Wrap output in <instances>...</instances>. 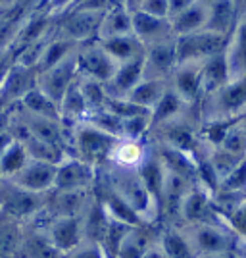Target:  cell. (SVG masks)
Wrapping results in <instances>:
<instances>
[{"label": "cell", "instance_id": "cell-26", "mask_svg": "<svg viewBox=\"0 0 246 258\" xmlns=\"http://www.w3.org/2000/svg\"><path fill=\"white\" fill-rule=\"evenodd\" d=\"M240 18V8L236 0H212L208 4V31L231 37Z\"/></svg>", "mask_w": 246, "mask_h": 258}, {"label": "cell", "instance_id": "cell-43", "mask_svg": "<svg viewBox=\"0 0 246 258\" xmlns=\"http://www.w3.org/2000/svg\"><path fill=\"white\" fill-rule=\"evenodd\" d=\"M62 258H110V256H108V252L104 250L102 245L85 241V243H81L77 248L62 254Z\"/></svg>", "mask_w": 246, "mask_h": 258}, {"label": "cell", "instance_id": "cell-20", "mask_svg": "<svg viewBox=\"0 0 246 258\" xmlns=\"http://www.w3.org/2000/svg\"><path fill=\"white\" fill-rule=\"evenodd\" d=\"M133 33L139 37L144 46L177 39L170 18H156L140 10L133 12Z\"/></svg>", "mask_w": 246, "mask_h": 258}, {"label": "cell", "instance_id": "cell-18", "mask_svg": "<svg viewBox=\"0 0 246 258\" xmlns=\"http://www.w3.org/2000/svg\"><path fill=\"white\" fill-rule=\"evenodd\" d=\"M150 143H152L154 152H156L161 168L166 172L173 173L177 177H183V179H187L189 183L196 185V181H198V168H196V158L194 156L179 151L175 147L163 145V143H156V141H150Z\"/></svg>", "mask_w": 246, "mask_h": 258}, {"label": "cell", "instance_id": "cell-27", "mask_svg": "<svg viewBox=\"0 0 246 258\" xmlns=\"http://www.w3.org/2000/svg\"><path fill=\"white\" fill-rule=\"evenodd\" d=\"M129 33H133V12L123 2H116L102 16L100 29H98V41L119 37V35H129Z\"/></svg>", "mask_w": 246, "mask_h": 258}, {"label": "cell", "instance_id": "cell-34", "mask_svg": "<svg viewBox=\"0 0 246 258\" xmlns=\"http://www.w3.org/2000/svg\"><path fill=\"white\" fill-rule=\"evenodd\" d=\"M160 245L168 258H198L194 252L189 237L179 226H161L160 224Z\"/></svg>", "mask_w": 246, "mask_h": 258}, {"label": "cell", "instance_id": "cell-47", "mask_svg": "<svg viewBox=\"0 0 246 258\" xmlns=\"http://www.w3.org/2000/svg\"><path fill=\"white\" fill-rule=\"evenodd\" d=\"M77 2L79 0H44L43 10L46 14H50L52 18H60V16L67 14L69 10H73Z\"/></svg>", "mask_w": 246, "mask_h": 258}, {"label": "cell", "instance_id": "cell-23", "mask_svg": "<svg viewBox=\"0 0 246 258\" xmlns=\"http://www.w3.org/2000/svg\"><path fill=\"white\" fill-rule=\"evenodd\" d=\"M16 258H62V254L52 245L43 226L31 222V224H25L22 247Z\"/></svg>", "mask_w": 246, "mask_h": 258}, {"label": "cell", "instance_id": "cell-45", "mask_svg": "<svg viewBox=\"0 0 246 258\" xmlns=\"http://www.w3.org/2000/svg\"><path fill=\"white\" fill-rule=\"evenodd\" d=\"M227 224L238 239H246V201L227 218Z\"/></svg>", "mask_w": 246, "mask_h": 258}, {"label": "cell", "instance_id": "cell-49", "mask_svg": "<svg viewBox=\"0 0 246 258\" xmlns=\"http://www.w3.org/2000/svg\"><path fill=\"white\" fill-rule=\"evenodd\" d=\"M144 258H168L166 256V252H163V248H161V245H160V239H158V243L154 245V247L150 248L148 252L144 254Z\"/></svg>", "mask_w": 246, "mask_h": 258}, {"label": "cell", "instance_id": "cell-21", "mask_svg": "<svg viewBox=\"0 0 246 258\" xmlns=\"http://www.w3.org/2000/svg\"><path fill=\"white\" fill-rule=\"evenodd\" d=\"M158 239H160V224L156 226L142 224L131 227L119 245L116 258H144V254L158 243Z\"/></svg>", "mask_w": 246, "mask_h": 258}, {"label": "cell", "instance_id": "cell-25", "mask_svg": "<svg viewBox=\"0 0 246 258\" xmlns=\"http://www.w3.org/2000/svg\"><path fill=\"white\" fill-rule=\"evenodd\" d=\"M225 58L229 64L231 81L246 79V12H240L235 31L229 37Z\"/></svg>", "mask_w": 246, "mask_h": 258}, {"label": "cell", "instance_id": "cell-28", "mask_svg": "<svg viewBox=\"0 0 246 258\" xmlns=\"http://www.w3.org/2000/svg\"><path fill=\"white\" fill-rule=\"evenodd\" d=\"M100 43H102V46L106 48V52L114 58V62L118 66L144 58V50H146V46L140 43V39L135 33L119 35V37H112V39H104Z\"/></svg>", "mask_w": 246, "mask_h": 258}, {"label": "cell", "instance_id": "cell-10", "mask_svg": "<svg viewBox=\"0 0 246 258\" xmlns=\"http://www.w3.org/2000/svg\"><path fill=\"white\" fill-rule=\"evenodd\" d=\"M102 16L104 14L69 10L67 14L60 16V18H54V31L77 44L97 41Z\"/></svg>", "mask_w": 246, "mask_h": 258}, {"label": "cell", "instance_id": "cell-31", "mask_svg": "<svg viewBox=\"0 0 246 258\" xmlns=\"http://www.w3.org/2000/svg\"><path fill=\"white\" fill-rule=\"evenodd\" d=\"M60 116H62V123L67 129H73L75 125L83 123L89 118V108H87L85 97L81 93L79 81L69 87V91L62 98V102H60Z\"/></svg>", "mask_w": 246, "mask_h": 258}, {"label": "cell", "instance_id": "cell-48", "mask_svg": "<svg viewBox=\"0 0 246 258\" xmlns=\"http://www.w3.org/2000/svg\"><path fill=\"white\" fill-rule=\"evenodd\" d=\"M168 2H170V20H172L173 16H177L183 10H187L189 6H193L196 0H168Z\"/></svg>", "mask_w": 246, "mask_h": 258}, {"label": "cell", "instance_id": "cell-7", "mask_svg": "<svg viewBox=\"0 0 246 258\" xmlns=\"http://www.w3.org/2000/svg\"><path fill=\"white\" fill-rule=\"evenodd\" d=\"M97 199L93 189H71L58 191L52 189L46 195L44 210L37 216V220H52V218H83L87 208Z\"/></svg>", "mask_w": 246, "mask_h": 258}, {"label": "cell", "instance_id": "cell-58", "mask_svg": "<svg viewBox=\"0 0 246 258\" xmlns=\"http://www.w3.org/2000/svg\"><path fill=\"white\" fill-rule=\"evenodd\" d=\"M236 4H238V8H240V4H242V0H236Z\"/></svg>", "mask_w": 246, "mask_h": 258}, {"label": "cell", "instance_id": "cell-36", "mask_svg": "<svg viewBox=\"0 0 246 258\" xmlns=\"http://www.w3.org/2000/svg\"><path fill=\"white\" fill-rule=\"evenodd\" d=\"M20 108H22L23 112L31 114V116H37V118L60 119V121H62V116H60V104H58L56 100H52L44 91H41L39 87L31 89V91L22 98Z\"/></svg>", "mask_w": 246, "mask_h": 258}, {"label": "cell", "instance_id": "cell-59", "mask_svg": "<svg viewBox=\"0 0 246 258\" xmlns=\"http://www.w3.org/2000/svg\"><path fill=\"white\" fill-rule=\"evenodd\" d=\"M4 258H14V256H4Z\"/></svg>", "mask_w": 246, "mask_h": 258}, {"label": "cell", "instance_id": "cell-41", "mask_svg": "<svg viewBox=\"0 0 246 258\" xmlns=\"http://www.w3.org/2000/svg\"><path fill=\"white\" fill-rule=\"evenodd\" d=\"M219 149L231 152L238 158H246V131L240 123V119H236L235 123L229 127L227 135L219 145Z\"/></svg>", "mask_w": 246, "mask_h": 258}, {"label": "cell", "instance_id": "cell-54", "mask_svg": "<svg viewBox=\"0 0 246 258\" xmlns=\"http://www.w3.org/2000/svg\"><path fill=\"white\" fill-rule=\"evenodd\" d=\"M240 123H242V127H244V131H246V114L240 118Z\"/></svg>", "mask_w": 246, "mask_h": 258}, {"label": "cell", "instance_id": "cell-14", "mask_svg": "<svg viewBox=\"0 0 246 258\" xmlns=\"http://www.w3.org/2000/svg\"><path fill=\"white\" fill-rule=\"evenodd\" d=\"M35 222L43 226L60 254H65L77 248L81 243H85L81 218H52V220H35Z\"/></svg>", "mask_w": 246, "mask_h": 258}, {"label": "cell", "instance_id": "cell-32", "mask_svg": "<svg viewBox=\"0 0 246 258\" xmlns=\"http://www.w3.org/2000/svg\"><path fill=\"white\" fill-rule=\"evenodd\" d=\"M231 81V74H229V64L223 54H217L214 58L202 62V91L204 98L217 93L219 89H223L227 83Z\"/></svg>", "mask_w": 246, "mask_h": 258}, {"label": "cell", "instance_id": "cell-51", "mask_svg": "<svg viewBox=\"0 0 246 258\" xmlns=\"http://www.w3.org/2000/svg\"><path fill=\"white\" fill-rule=\"evenodd\" d=\"M200 258H238L235 254V250L231 252H219V254H210V256H200Z\"/></svg>", "mask_w": 246, "mask_h": 258}, {"label": "cell", "instance_id": "cell-38", "mask_svg": "<svg viewBox=\"0 0 246 258\" xmlns=\"http://www.w3.org/2000/svg\"><path fill=\"white\" fill-rule=\"evenodd\" d=\"M79 87H81V93L85 97L87 108H89V116L106 110L108 102H110V95H108L104 83L95 81V79H87V77H79Z\"/></svg>", "mask_w": 246, "mask_h": 258}, {"label": "cell", "instance_id": "cell-3", "mask_svg": "<svg viewBox=\"0 0 246 258\" xmlns=\"http://www.w3.org/2000/svg\"><path fill=\"white\" fill-rule=\"evenodd\" d=\"M202 121H236L246 114V79L229 81L223 89L206 97L200 104Z\"/></svg>", "mask_w": 246, "mask_h": 258}, {"label": "cell", "instance_id": "cell-22", "mask_svg": "<svg viewBox=\"0 0 246 258\" xmlns=\"http://www.w3.org/2000/svg\"><path fill=\"white\" fill-rule=\"evenodd\" d=\"M150 154V141H137L127 137H118L110 156V166L125 170H139Z\"/></svg>", "mask_w": 246, "mask_h": 258}, {"label": "cell", "instance_id": "cell-33", "mask_svg": "<svg viewBox=\"0 0 246 258\" xmlns=\"http://www.w3.org/2000/svg\"><path fill=\"white\" fill-rule=\"evenodd\" d=\"M206 25H208V4L198 2V0L193 6H189L187 10H183L181 14L172 18V27L175 37L204 31Z\"/></svg>", "mask_w": 246, "mask_h": 258}, {"label": "cell", "instance_id": "cell-42", "mask_svg": "<svg viewBox=\"0 0 246 258\" xmlns=\"http://www.w3.org/2000/svg\"><path fill=\"white\" fill-rule=\"evenodd\" d=\"M219 189L223 191H238V193H246V158L235 168V172L229 173L225 177Z\"/></svg>", "mask_w": 246, "mask_h": 258}, {"label": "cell", "instance_id": "cell-35", "mask_svg": "<svg viewBox=\"0 0 246 258\" xmlns=\"http://www.w3.org/2000/svg\"><path fill=\"white\" fill-rule=\"evenodd\" d=\"M168 89H170V81H166V79H142L139 85L129 93L127 100L135 106L152 112V108L160 102Z\"/></svg>", "mask_w": 246, "mask_h": 258}, {"label": "cell", "instance_id": "cell-17", "mask_svg": "<svg viewBox=\"0 0 246 258\" xmlns=\"http://www.w3.org/2000/svg\"><path fill=\"white\" fill-rule=\"evenodd\" d=\"M37 77L39 74L31 70V68H25V66L16 64L12 60L10 68L6 72V76L0 83V100L8 106H16L22 102V98L37 87Z\"/></svg>", "mask_w": 246, "mask_h": 258}, {"label": "cell", "instance_id": "cell-39", "mask_svg": "<svg viewBox=\"0 0 246 258\" xmlns=\"http://www.w3.org/2000/svg\"><path fill=\"white\" fill-rule=\"evenodd\" d=\"M31 156L27 149L23 147V143L14 141L10 147L6 149V152L0 156V173L4 175V179H14L18 173L22 172V168L27 164Z\"/></svg>", "mask_w": 246, "mask_h": 258}, {"label": "cell", "instance_id": "cell-56", "mask_svg": "<svg viewBox=\"0 0 246 258\" xmlns=\"http://www.w3.org/2000/svg\"><path fill=\"white\" fill-rule=\"evenodd\" d=\"M198 2H204V4H210L212 0H198Z\"/></svg>", "mask_w": 246, "mask_h": 258}, {"label": "cell", "instance_id": "cell-55", "mask_svg": "<svg viewBox=\"0 0 246 258\" xmlns=\"http://www.w3.org/2000/svg\"><path fill=\"white\" fill-rule=\"evenodd\" d=\"M240 12H246V0H242V4H240Z\"/></svg>", "mask_w": 246, "mask_h": 258}, {"label": "cell", "instance_id": "cell-52", "mask_svg": "<svg viewBox=\"0 0 246 258\" xmlns=\"http://www.w3.org/2000/svg\"><path fill=\"white\" fill-rule=\"evenodd\" d=\"M8 60H12V54H8V52H0V66L6 64Z\"/></svg>", "mask_w": 246, "mask_h": 258}, {"label": "cell", "instance_id": "cell-15", "mask_svg": "<svg viewBox=\"0 0 246 258\" xmlns=\"http://www.w3.org/2000/svg\"><path fill=\"white\" fill-rule=\"evenodd\" d=\"M170 89L177 93L189 106H200L204 100L202 91V62L179 64L170 77Z\"/></svg>", "mask_w": 246, "mask_h": 258}, {"label": "cell", "instance_id": "cell-53", "mask_svg": "<svg viewBox=\"0 0 246 258\" xmlns=\"http://www.w3.org/2000/svg\"><path fill=\"white\" fill-rule=\"evenodd\" d=\"M18 0H0V8L2 6H12V4H16Z\"/></svg>", "mask_w": 246, "mask_h": 258}, {"label": "cell", "instance_id": "cell-9", "mask_svg": "<svg viewBox=\"0 0 246 258\" xmlns=\"http://www.w3.org/2000/svg\"><path fill=\"white\" fill-rule=\"evenodd\" d=\"M194 224H227L225 218L214 205V195L202 185H193L185 197L181 206L179 226H194Z\"/></svg>", "mask_w": 246, "mask_h": 258}, {"label": "cell", "instance_id": "cell-24", "mask_svg": "<svg viewBox=\"0 0 246 258\" xmlns=\"http://www.w3.org/2000/svg\"><path fill=\"white\" fill-rule=\"evenodd\" d=\"M144 79V58L119 64L116 74L106 83L110 98H127L129 93Z\"/></svg>", "mask_w": 246, "mask_h": 258}, {"label": "cell", "instance_id": "cell-6", "mask_svg": "<svg viewBox=\"0 0 246 258\" xmlns=\"http://www.w3.org/2000/svg\"><path fill=\"white\" fill-rule=\"evenodd\" d=\"M227 43H229V37L208 31V29L191 33V35H183V37L175 39L177 60H179V64H189V62L200 64V62H206L217 54H223L227 50Z\"/></svg>", "mask_w": 246, "mask_h": 258}, {"label": "cell", "instance_id": "cell-12", "mask_svg": "<svg viewBox=\"0 0 246 258\" xmlns=\"http://www.w3.org/2000/svg\"><path fill=\"white\" fill-rule=\"evenodd\" d=\"M191 187H193V183L166 172L160 197H158L161 226H179L183 201H185V197H187Z\"/></svg>", "mask_w": 246, "mask_h": 258}, {"label": "cell", "instance_id": "cell-5", "mask_svg": "<svg viewBox=\"0 0 246 258\" xmlns=\"http://www.w3.org/2000/svg\"><path fill=\"white\" fill-rule=\"evenodd\" d=\"M183 227L185 235L189 237L196 256H210L219 252H231L235 250L236 239L229 224H194V226H179Z\"/></svg>", "mask_w": 246, "mask_h": 258}, {"label": "cell", "instance_id": "cell-30", "mask_svg": "<svg viewBox=\"0 0 246 258\" xmlns=\"http://www.w3.org/2000/svg\"><path fill=\"white\" fill-rule=\"evenodd\" d=\"M81 220H83V235H85V241L102 245L108 235L112 218L108 216L106 208L102 206V203L98 199L93 201V205L87 208V212L83 214Z\"/></svg>", "mask_w": 246, "mask_h": 258}, {"label": "cell", "instance_id": "cell-50", "mask_svg": "<svg viewBox=\"0 0 246 258\" xmlns=\"http://www.w3.org/2000/svg\"><path fill=\"white\" fill-rule=\"evenodd\" d=\"M16 6H18V2H16V4H12V6H2V8H0V25L6 22L12 14H14Z\"/></svg>", "mask_w": 246, "mask_h": 258}, {"label": "cell", "instance_id": "cell-4", "mask_svg": "<svg viewBox=\"0 0 246 258\" xmlns=\"http://www.w3.org/2000/svg\"><path fill=\"white\" fill-rule=\"evenodd\" d=\"M46 195L31 193L12 179H4L0 185V214L10 216L23 224H31L44 210Z\"/></svg>", "mask_w": 246, "mask_h": 258}, {"label": "cell", "instance_id": "cell-16", "mask_svg": "<svg viewBox=\"0 0 246 258\" xmlns=\"http://www.w3.org/2000/svg\"><path fill=\"white\" fill-rule=\"evenodd\" d=\"M177 66H179V60H177L175 39L146 46V50H144V79L170 81Z\"/></svg>", "mask_w": 246, "mask_h": 258}, {"label": "cell", "instance_id": "cell-46", "mask_svg": "<svg viewBox=\"0 0 246 258\" xmlns=\"http://www.w3.org/2000/svg\"><path fill=\"white\" fill-rule=\"evenodd\" d=\"M118 0H79L73 10L93 12V14H106Z\"/></svg>", "mask_w": 246, "mask_h": 258}, {"label": "cell", "instance_id": "cell-11", "mask_svg": "<svg viewBox=\"0 0 246 258\" xmlns=\"http://www.w3.org/2000/svg\"><path fill=\"white\" fill-rule=\"evenodd\" d=\"M77 81H79V68H77V50H75V54L65 58L64 62L39 74L37 87L60 104L64 95L69 91V87L75 85Z\"/></svg>", "mask_w": 246, "mask_h": 258}, {"label": "cell", "instance_id": "cell-8", "mask_svg": "<svg viewBox=\"0 0 246 258\" xmlns=\"http://www.w3.org/2000/svg\"><path fill=\"white\" fill-rule=\"evenodd\" d=\"M77 68H79V77L95 79L106 85L116 74L118 64L114 58L106 52L100 41H89V43L79 44L77 48Z\"/></svg>", "mask_w": 246, "mask_h": 258}, {"label": "cell", "instance_id": "cell-29", "mask_svg": "<svg viewBox=\"0 0 246 258\" xmlns=\"http://www.w3.org/2000/svg\"><path fill=\"white\" fill-rule=\"evenodd\" d=\"M189 112H191V106H189L177 93H173L172 89H168L160 102L152 108V112H150L152 129L160 127V125H166V123H172L175 119L187 116Z\"/></svg>", "mask_w": 246, "mask_h": 258}, {"label": "cell", "instance_id": "cell-37", "mask_svg": "<svg viewBox=\"0 0 246 258\" xmlns=\"http://www.w3.org/2000/svg\"><path fill=\"white\" fill-rule=\"evenodd\" d=\"M23 233H25L23 222L0 214V258L18 256V250H20L23 241Z\"/></svg>", "mask_w": 246, "mask_h": 258}, {"label": "cell", "instance_id": "cell-44", "mask_svg": "<svg viewBox=\"0 0 246 258\" xmlns=\"http://www.w3.org/2000/svg\"><path fill=\"white\" fill-rule=\"evenodd\" d=\"M137 10L156 16V18H170V2L168 0H139Z\"/></svg>", "mask_w": 246, "mask_h": 258}, {"label": "cell", "instance_id": "cell-1", "mask_svg": "<svg viewBox=\"0 0 246 258\" xmlns=\"http://www.w3.org/2000/svg\"><path fill=\"white\" fill-rule=\"evenodd\" d=\"M98 173L106 179V183L127 203L137 214L150 226L160 224V208L158 201L152 197L146 185L142 183L137 170H125L118 166L98 168Z\"/></svg>", "mask_w": 246, "mask_h": 258}, {"label": "cell", "instance_id": "cell-40", "mask_svg": "<svg viewBox=\"0 0 246 258\" xmlns=\"http://www.w3.org/2000/svg\"><path fill=\"white\" fill-rule=\"evenodd\" d=\"M206 160L210 162V166H212V170H214V173L217 175L219 185H221V181H223L229 173L235 172V168L244 160V158H238V156L223 151V149H219V147H214V149H212V147H206Z\"/></svg>", "mask_w": 246, "mask_h": 258}, {"label": "cell", "instance_id": "cell-57", "mask_svg": "<svg viewBox=\"0 0 246 258\" xmlns=\"http://www.w3.org/2000/svg\"><path fill=\"white\" fill-rule=\"evenodd\" d=\"M2 181H4V175H2V173H0V185H2Z\"/></svg>", "mask_w": 246, "mask_h": 258}, {"label": "cell", "instance_id": "cell-2", "mask_svg": "<svg viewBox=\"0 0 246 258\" xmlns=\"http://www.w3.org/2000/svg\"><path fill=\"white\" fill-rule=\"evenodd\" d=\"M118 137L97 127L91 121H83L71 129V151L73 156L89 162L95 168H104L110 164V156L114 151Z\"/></svg>", "mask_w": 246, "mask_h": 258}, {"label": "cell", "instance_id": "cell-13", "mask_svg": "<svg viewBox=\"0 0 246 258\" xmlns=\"http://www.w3.org/2000/svg\"><path fill=\"white\" fill-rule=\"evenodd\" d=\"M98 170L89 162L81 160L79 156H67L56 168V181L54 189L58 191H71V189H93L97 185Z\"/></svg>", "mask_w": 246, "mask_h": 258}, {"label": "cell", "instance_id": "cell-19", "mask_svg": "<svg viewBox=\"0 0 246 258\" xmlns=\"http://www.w3.org/2000/svg\"><path fill=\"white\" fill-rule=\"evenodd\" d=\"M56 164L43 160H35L29 158L27 164L22 168V172L18 173L12 181L18 183L20 187L31 191V193L48 195L54 189V181H56Z\"/></svg>", "mask_w": 246, "mask_h": 258}]
</instances>
